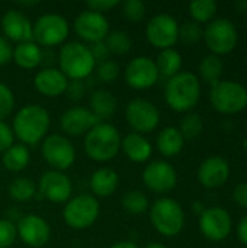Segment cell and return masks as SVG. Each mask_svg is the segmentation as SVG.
<instances>
[{"instance_id": "obj_1", "label": "cell", "mask_w": 247, "mask_h": 248, "mask_svg": "<svg viewBox=\"0 0 247 248\" xmlns=\"http://www.w3.org/2000/svg\"><path fill=\"white\" fill-rule=\"evenodd\" d=\"M201 99V81L191 71H181L166 81L165 100L175 112H191Z\"/></svg>"}, {"instance_id": "obj_2", "label": "cell", "mask_w": 247, "mask_h": 248, "mask_svg": "<svg viewBox=\"0 0 247 248\" xmlns=\"http://www.w3.org/2000/svg\"><path fill=\"white\" fill-rule=\"evenodd\" d=\"M49 128L48 112L38 105L22 108L13 119V132L25 144L35 145L45 138Z\"/></svg>"}, {"instance_id": "obj_3", "label": "cell", "mask_w": 247, "mask_h": 248, "mask_svg": "<svg viewBox=\"0 0 247 248\" xmlns=\"http://www.w3.org/2000/svg\"><path fill=\"white\" fill-rule=\"evenodd\" d=\"M121 147V137L118 129L105 122L95 125L84 138V151L95 161L112 160Z\"/></svg>"}, {"instance_id": "obj_4", "label": "cell", "mask_w": 247, "mask_h": 248, "mask_svg": "<svg viewBox=\"0 0 247 248\" xmlns=\"http://www.w3.org/2000/svg\"><path fill=\"white\" fill-rule=\"evenodd\" d=\"M210 102L218 113H240L247 108V87L234 80H220L211 86Z\"/></svg>"}, {"instance_id": "obj_5", "label": "cell", "mask_w": 247, "mask_h": 248, "mask_svg": "<svg viewBox=\"0 0 247 248\" xmlns=\"http://www.w3.org/2000/svg\"><path fill=\"white\" fill-rule=\"evenodd\" d=\"M150 219L156 231L165 237H176L185 227V212L182 206L170 198H162L153 203Z\"/></svg>"}, {"instance_id": "obj_6", "label": "cell", "mask_w": 247, "mask_h": 248, "mask_svg": "<svg viewBox=\"0 0 247 248\" xmlns=\"http://www.w3.org/2000/svg\"><path fill=\"white\" fill-rule=\"evenodd\" d=\"M95 60L89 46L80 42H68L60 51L61 73L71 80H83L90 76L95 68Z\"/></svg>"}, {"instance_id": "obj_7", "label": "cell", "mask_w": 247, "mask_h": 248, "mask_svg": "<svg viewBox=\"0 0 247 248\" xmlns=\"http://www.w3.org/2000/svg\"><path fill=\"white\" fill-rule=\"evenodd\" d=\"M202 39L205 41L211 54L221 57L236 49L239 44V32L230 19L217 17L207 23Z\"/></svg>"}, {"instance_id": "obj_8", "label": "cell", "mask_w": 247, "mask_h": 248, "mask_svg": "<svg viewBox=\"0 0 247 248\" xmlns=\"http://www.w3.org/2000/svg\"><path fill=\"white\" fill-rule=\"evenodd\" d=\"M99 215V202L90 195H79L68 201L63 211L64 221L74 230L90 227Z\"/></svg>"}, {"instance_id": "obj_9", "label": "cell", "mask_w": 247, "mask_h": 248, "mask_svg": "<svg viewBox=\"0 0 247 248\" xmlns=\"http://www.w3.org/2000/svg\"><path fill=\"white\" fill-rule=\"evenodd\" d=\"M233 230V219L223 206L205 208L199 215V231L208 241L218 243L229 238Z\"/></svg>"}, {"instance_id": "obj_10", "label": "cell", "mask_w": 247, "mask_h": 248, "mask_svg": "<svg viewBox=\"0 0 247 248\" xmlns=\"http://www.w3.org/2000/svg\"><path fill=\"white\" fill-rule=\"evenodd\" d=\"M68 35L67 20L57 13L42 15L32 26V38L36 44L44 46H54L61 44Z\"/></svg>"}, {"instance_id": "obj_11", "label": "cell", "mask_w": 247, "mask_h": 248, "mask_svg": "<svg viewBox=\"0 0 247 248\" xmlns=\"http://www.w3.org/2000/svg\"><path fill=\"white\" fill-rule=\"evenodd\" d=\"M146 35L153 46L162 51L169 49L179 41V23L170 15H156L147 23Z\"/></svg>"}, {"instance_id": "obj_12", "label": "cell", "mask_w": 247, "mask_h": 248, "mask_svg": "<svg viewBox=\"0 0 247 248\" xmlns=\"http://www.w3.org/2000/svg\"><path fill=\"white\" fill-rule=\"evenodd\" d=\"M125 116L130 124V126L137 134H147L153 132L159 122H160V113L159 109L148 100L137 97L132 99L127 108H125Z\"/></svg>"}, {"instance_id": "obj_13", "label": "cell", "mask_w": 247, "mask_h": 248, "mask_svg": "<svg viewBox=\"0 0 247 248\" xmlns=\"http://www.w3.org/2000/svg\"><path fill=\"white\" fill-rule=\"evenodd\" d=\"M42 155L45 161L54 167L57 171L67 170L73 166L76 160V151L70 140L66 137L52 134L44 138L42 142Z\"/></svg>"}, {"instance_id": "obj_14", "label": "cell", "mask_w": 247, "mask_h": 248, "mask_svg": "<svg viewBox=\"0 0 247 248\" xmlns=\"http://www.w3.org/2000/svg\"><path fill=\"white\" fill-rule=\"evenodd\" d=\"M143 182L156 193H167L175 189L178 183V173L170 163L156 160L144 169Z\"/></svg>"}, {"instance_id": "obj_15", "label": "cell", "mask_w": 247, "mask_h": 248, "mask_svg": "<svg viewBox=\"0 0 247 248\" xmlns=\"http://www.w3.org/2000/svg\"><path fill=\"white\" fill-rule=\"evenodd\" d=\"M230 174L231 167L227 158L221 155H211L199 164L197 177L205 189H218L229 182Z\"/></svg>"}, {"instance_id": "obj_16", "label": "cell", "mask_w": 247, "mask_h": 248, "mask_svg": "<svg viewBox=\"0 0 247 248\" xmlns=\"http://www.w3.org/2000/svg\"><path fill=\"white\" fill-rule=\"evenodd\" d=\"M125 81L138 90L154 86L159 80L156 62L148 57H135L125 67Z\"/></svg>"}, {"instance_id": "obj_17", "label": "cell", "mask_w": 247, "mask_h": 248, "mask_svg": "<svg viewBox=\"0 0 247 248\" xmlns=\"http://www.w3.org/2000/svg\"><path fill=\"white\" fill-rule=\"evenodd\" d=\"M74 31L80 38L93 44L103 41L108 36L109 22L102 13L86 10L74 19Z\"/></svg>"}, {"instance_id": "obj_18", "label": "cell", "mask_w": 247, "mask_h": 248, "mask_svg": "<svg viewBox=\"0 0 247 248\" xmlns=\"http://www.w3.org/2000/svg\"><path fill=\"white\" fill-rule=\"evenodd\" d=\"M16 231L20 240L32 248L44 247L51 235L48 224L38 215H26L20 218Z\"/></svg>"}, {"instance_id": "obj_19", "label": "cell", "mask_w": 247, "mask_h": 248, "mask_svg": "<svg viewBox=\"0 0 247 248\" xmlns=\"http://www.w3.org/2000/svg\"><path fill=\"white\" fill-rule=\"evenodd\" d=\"M71 190L73 187L70 179L64 173L57 170L44 173L39 180L41 195L54 203H63L68 201V198L71 196Z\"/></svg>"}, {"instance_id": "obj_20", "label": "cell", "mask_w": 247, "mask_h": 248, "mask_svg": "<svg viewBox=\"0 0 247 248\" xmlns=\"http://www.w3.org/2000/svg\"><path fill=\"white\" fill-rule=\"evenodd\" d=\"M100 121L92 113V110L82 108V106L70 108L61 116L63 131L68 135H73V137L87 134Z\"/></svg>"}, {"instance_id": "obj_21", "label": "cell", "mask_w": 247, "mask_h": 248, "mask_svg": "<svg viewBox=\"0 0 247 248\" xmlns=\"http://www.w3.org/2000/svg\"><path fill=\"white\" fill-rule=\"evenodd\" d=\"M1 29L4 35L16 42H28L32 39V23L31 20L17 10H7L1 17Z\"/></svg>"}, {"instance_id": "obj_22", "label": "cell", "mask_w": 247, "mask_h": 248, "mask_svg": "<svg viewBox=\"0 0 247 248\" xmlns=\"http://www.w3.org/2000/svg\"><path fill=\"white\" fill-rule=\"evenodd\" d=\"M33 84L39 93L48 97H55L60 96L66 92L68 80L67 77L61 73V70L52 68V67H45L39 70L33 78Z\"/></svg>"}, {"instance_id": "obj_23", "label": "cell", "mask_w": 247, "mask_h": 248, "mask_svg": "<svg viewBox=\"0 0 247 248\" xmlns=\"http://www.w3.org/2000/svg\"><path fill=\"white\" fill-rule=\"evenodd\" d=\"M121 147L125 153V155L134 161V163H144L151 155V144L137 132L125 135L124 140H121Z\"/></svg>"}, {"instance_id": "obj_24", "label": "cell", "mask_w": 247, "mask_h": 248, "mask_svg": "<svg viewBox=\"0 0 247 248\" xmlns=\"http://www.w3.org/2000/svg\"><path fill=\"white\" fill-rule=\"evenodd\" d=\"M119 183V177L115 170L103 167L96 170L90 177V189L96 196L106 198L111 196Z\"/></svg>"}, {"instance_id": "obj_25", "label": "cell", "mask_w": 247, "mask_h": 248, "mask_svg": "<svg viewBox=\"0 0 247 248\" xmlns=\"http://www.w3.org/2000/svg\"><path fill=\"white\" fill-rule=\"evenodd\" d=\"M13 60L19 67L32 70L42 62V49L33 41L20 42L13 49Z\"/></svg>"}, {"instance_id": "obj_26", "label": "cell", "mask_w": 247, "mask_h": 248, "mask_svg": "<svg viewBox=\"0 0 247 248\" xmlns=\"http://www.w3.org/2000/svg\"><path fill=\"white\" fill-rule=\"evenodd\" d=\"M185 140L178 128L166 126L157 137V148L165 157H176L183 150Z\"/></svg>"}, {"instance_id": "obj_27", "label": "cell", "mask_w": 247, "mask_h": 248, "mask_svg": "<svg viewBox=\"0 0 247 248\" xmlns=\"http://www.w3.org/2000/svg\"><path fill=\"white\" fill-rule=\"evenodd\" d=\"M90 110L99 121L111 118L116 110L115 96L103 89L93 92L90 96Z\"/></svg>"}, {"instance_id": "obj_28", "label": "cell", "mask_w": 247, "mask_h": 248, "mask_svg": "<svg viewBox=\"0 0 247 248\" xmlns=\"http://www.w3.org/2000/svg\"><path fill=\"white\" fill-rule=\"evenodd\" d=\"M154 62L159 70V76L166 77L169 80L173 76H176L178 73H181L182 55L173 48L163 49V51H160V54L157 55V60Z\"/></svg>"}, {"instance_id": "obj_29", "label": "cell", "mask_w": 247, "mask_h": 248, "mask_svg": "<svg viewBox=\"0 0 247 248\" xmlns=\"http://www.w3.org/2000/svg\"><path fill=\"white\" fill-rule=\"evenodd\" d=\"M198 71H199L201 78L205 83H208L210 86H214L215 83L221 80V76L224 71V62L220 57L214 54H208L202 57V60L199 61Z\"/></svg>"}, {"instance_id": "obj_30", "label": "cell", "mask_w": 247, "mask_h": 248, "mask_svg": "<svg viewBox=\"0 0 247 248\" xmlns=\"http://www.w3.org/2000/svg\"><path fill=\"white\" fill-rule=\"evenodd\" d=\"M31 155L29 151L25 145L20 144H13L10 148H7L3 153V166L13 173L22 171L28 164H29Z\"/></svg>"}, {"instance_id": "obj_31", "label": "cell", "mask_w": 247, "mask_h": 248, "mask_svg": "<svg viewBox=\"0 0 247 248\" xmlns=\"http://www.w3.org/2000/svg\"><path fill=\"white\" fill-rule=\"evenodd\" d=\"M218 4L214 0H194L189 3V15L197 23H210L215 19Z\"/></svg>"}, {"instance_id": "obj_32", "label": "cell", "mask_w": 247, "mask_h": 248, "mask_svg": "<svg viewBox=\"0 0 247 248\" xmlns=\"http://www.w3.org/2000/svg\"><path fill=\"white\" fill-rule=\"evenodd\" d=\"M36 185L28 177H17L9 186V195L16 202H28L35 196Z\"/></svg>"}, {"instance_id": "obj_33", "label": "cell", "mask_w": 247, "mask_h": 248, "mask_svg": "<svg viewBox=\"0 0 247 248\" xmlns=\"http://www.w3.org/2000/svg\"><path fill=\"white\" fill-rule=\"evenodd\" d=\"M179 132L182 134L183 140H195L198 138L204 131V121L199 113L188 112L182 119L179 125Z\"/></svg>"}, {"instance_id": "obj_34", "label": "cell", "mask_w": 247, "mask_h": 248, "mask_svg": "<svg viewBox=\"0 0 247 248\" xmlns=\"http://www.w3.org/2000/svg\"><path fill=\"white\" fill-rule=\"evenodd\" d=\"M105 44L111 54L125 55L131 49V38L125 31H114L109 32L105 38Z\"/></svg>"}, {"instance_id": "obj_35", "label": "cell", "mask_w": 247, "mask_h": 248, "mask_svg": "<svg viewBox=\"0 0 247 248\" xmlns=\"http://www.w3.org/2000/svg\"><path fill=\"white\" fill-rule=\"evenodd\" d=\"M122 206L127 212L140 215L144 214L148 209V199L143 192L138 190H131L124 195L122 198Z\"/></svg>"}, {"instance_id": "obj_36", "label": "cell", "mask_w": 247, "mask_h": 248, "mask_svg": "<svg viewBox=\"0 0 247 248\" xmlns=\"http://www.w3.org/2000/svg\"><path fill=\"white\" fill-rule=\"evenodd\" d=\"M204 36V29L199 23L194 22V20H186L179 26V39H182V42L192 45V44H198Z\"/></svg>"}, {"instance_id": "obj_37", "label": "cell", "mask_w": 247, "mask_h": 248, "mask_svg": "<svg viewBox=\"0 0 247 248\" xmlns=\"http://www.w3.org/2000/svg\"><path fill=\"white\" fill-rule=\"evenodd\" d=\"M124 16L131 22H140L146 16V4L141 0H125L122 3Z\"/></svg>"}, {"instance_id": "obj_38", "label": "cell", "mask_w": 247, "mask_h": 248, "mask_svg": "<svg viewBox=\"0 0 247 248\" xmlns=\"http://www.w3.org/2000/svg\"><path fill=\"white\" fill-rule=\"evenodd\" d=\"M119 76V67L115 61L106 60L98 67V77L103 83H114Z\"/></svg>"}, {"instance_id": "obj_39", "label": "cell", "mask_w": 247, "mask_h": 248, "mask_svg": "<svg viewBox=\"0 0 247 248\" xmlns=\"http://www.w3.org/2000/svg\"><path fill=\"white\" fill-rule=\"evenodd\" d=\"M13 108H15V97L12 90L6 84L0 83V121L7 118L12 113Z\"/></svg>"}, {"instance_id": "obj_40", "label": "cell", "mask_w": 247, "mask_h": 248, "mask_svg": "<svg viewBox=\"0 0 247 248\" xmlns=\"http://www.w3.org/2000/svg\"><path fill=\"white\" fill-rule=\"evenodd\" d=\"M16 235V227L7 219H0V248L10 247L15 243Z\"/></svg>"}, {"instance_id": "obj_41", "label": "cell", "mask_w": 247, "mask_h": 248, "mask_svg": "<svg viewBox=\"0 0 247 248\" xmlns=\"http://www.w3.org/2000/svg\"><path fill=\"white\" fill-rule=\"evenodd\" d=\"M84 92H86V87H84V83L82 80H71V81H68L67 89H66L64 93L67 94V97L70 100L77 102V100L83 99Z\"/></svg>"}, {"instance_id": "obj_42", "label": "cell", "mask_w": 247, "mask_h": 248, "mask_svg": "<svg viewBox=\"0 0 247 248\" xmlns=\"http://www.w3.org/2000/svg\"><path fill=\"white\" fill-rule=\"evenodd\" d=\"M89 51L95 60V62H103L109 58L111 52L105 44V41H99V42H93L90 46H89Z\"/></svg>"}, {"instance_id": "obj_43", "label": "cell", "mask_w": 247, "mask_h": 248, "mask_svg": "<svg viewBox=\"0 0 247 248\" xmlns=\"http://www.w3.org/2000/svg\"><path fill=\"white\" fill-rule=\"evenodd\" d=\"M13 145V131L7 124L0 121V153H4Z\"/></svg>"}, {"instance_id": "obj_44", "label": "cell", "mask_w": 247, "mask_h": 248, "mask_svg": "<svg viewBox=\"0 0 247 248\" xmlns=\"http://www.w3.org/2000/svg\"><path fill=\"white\" fill-rule=\"evenodd\" d=\"M233 201L237 206L247 209V182L239 183L233 189Z\"/></svg>"}, {"instance_id": "obj_45", "label": "cell", "mask_w": 247, "mask_h": 248, "mask_svg": "<svg viewBox=\"0 0 247 248\" xmlns=\"http://www.w3.org/2000/svg\"><path fill=\"white\" fill-rule=\"evenodd\" d=\"M115 6H118V0H90V1H87L89 10H93L98 13H103Z\"/></svg>"}, {"instance_id": "obj_46", "label": "cell", "mask_w": 247, "mask_h": 248, "mask_svg": "<svg viewBox=\"0 0 247 248\" xmlns=\"http://www.w3.org/2000/svg\"><path fill=\"white\" fill-rule=\"evenodd\" d=\"M12 57H13V49L10 44L3 36H0V65L7 64L12 60Z\"/></svg>"}, {"instance_id": "obj_47", "label": "cell", "mask_w": 247, "mask_h": 248, "mask_svg": "<svg viewBox=\"0 0 247 248\" xmlns=\"http://www.w3.org/2000/svg\"><path fill=\"white\" fill-rule=\"evenodd\" d=\"M236 235H237V240L247 247V215H245L240 221H239V224H237V227H236Z\"/></svg>"}, {"instance_id": "obj_48", "label": "cell", "mask_w": 247, "mask_h": 248, "mask_svg": "<svg viewBox=\"0 0 247 248\" xmlns=\"http://www.w3.org/2000/svg\"><path fill=\"white\" fill-rule=\"evenodd\" d=\"M234 7H236V10H237L239 13H247V0H240V1H237V3L234 4Z\"/></svg>"}, {"instance_id": "obj_49", "label": "cell", "mask_w": 247, "mask_h": 248, "mask_svg": "<svg viewBox=\"0 0 247 248\" xmlns=\"http://www.w3.org/2000/svg\"><path fill=\"white\" fill-rule=\"evenodd\" d=\"M111 248H138L134 243H131V241H121V243H116V244H114Z\"/></svg>"}, {"instance_id": "obj_50", "label": "cell", "mask_w": 247, "mask_h": 248, "mask_svg": "<svg viewBox=\"0 0 247 248\" xmlns=\"http://www.w3.org/2000/svg\"><path fill=\"white\" fill-rule=\"evenodd\" d=\"M192 209H194V212H195V214L201 215V214L204 212L205 206H204V205H202L201 202H194V203H192Z\"/></svg>"}, {"instance_id": "obj_51", "label": "cell", "mask_w": 247, "mask_h": 248, "mask_svg": "<svg viewBox=\"0 0 247 248\" xmlns=\"http://www.w3.org/2000/svg\"><path fill=\"white\" fill-rule=\"evenodd\" d=\"M144 248H167L166 246H163V244H160V243H148L147 246Z\"/></svg>"}, {"instance_id": "obj_52", "label": "cell", "mask_w": 247, "mask_h": 248, "mask_svg": "<svg viewBox=\"0 0 247 248\" xmlns=\"http://www.w3.org/2000/svg\"><path fill=\"white\" fill-rule=\"evenodd\" d=\"M19 4L20 6H36L38 4V0H33V1H19Z\"/></svg>"}, {"instance_id": "obj_53", "label": "cell", "mask_w": 247, "mask_h": 248, "mask_svg": "<svg viewBox=\"0 0 247 248\" xmlns=\"http://www.w3.org/2000/svg\"><path fill=\"white\" fill-rule=\"evenodd\" d=\"M243 148L247 151V138H245V141H243Z\"/></svg>"}]
</instances>
